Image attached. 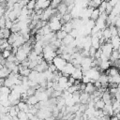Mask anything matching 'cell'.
Returning <instances> with one entry per match:
<instances>
[{
	"label": "cell",
	"instance_id": "38",
	"mask_svg": "<svg viewBox=\"0 0 120 120\" xmlns=\"http://www.w3.org/2000/svg\"><path fill=\"white\" fill-rule=\"evenodd\" d=\"M12 25H13V22H11V21H9L8 19L6 21V23H5V28H7V29H11V27H12Z\"/></svg>",
	"mask_w": 120,
	"mask_h": 120
},
{
	"label": "cell",
	"instance_id": "6",
	"mask_svg": "<svg viewBox=\"0 0 120 120\" xmlns=\"http://www.w3.org/2000/svg\"><path fill=\"white\" fill-rule=\"evenodd\" d=\"M51 6V1L50 0H37L36 1V8H35V11L38 10V9H46Z\"/></svg>",
	"mask_w": 120,
	"mask_h": 120
},
{
	"label": "cell",
	"instance_id": "35",
	"mask_svg": "<svg viewBox=\"0 0 120 120\" xmlns=\"http://www.w3.org/2000/svg\"><path fill=\"white\" fill-rule=\"evenodd\" d=\"M72 98H73V100L75 101L76 104L79 103V102H80V92L77 91V92L73 93V94H72Z\"/></svg>",
	"mask_w": 120,
	"mask_h": 120
},
{
	"label": "cell",
	"instance_id": "8",
	"mask_svg": "<svg viewBox=\"0 0 120 120\" xmlns=\"http://www.w3.org/2000/svg\"><path fill=\"white\" fill-rule=\"evenodd\" d=\"M48 69V63L43 59L40 63H38L35 68H34V70H36V71H38V72H44L45 70H47Z\"/></svg>",
	"mask_w": 120,
	"mask_h": 120
},
{
	"label": "cell",
	"instance_id": "26",
	"mask_svg": "<svg viewBox=\"0 0 120 120\" xmlns=\"http://www.w3.org/2000/svg\"><path fill=\"white\" fill-rule=\"evenodd\" d=\"M72 29H73V26H72V23H71L70 22L63 23V24H62V27H61V30L65 31V32L68 33V34H69V32H70Z\"/></svg>",
	"mask_w": 120,
	"mask_h": 120
},
{
	"label": "cell",
	"instance_id": "2",
	"mask_svg": "<svg viewBox=\"0 0 120 120\" xmlns=\"http://www.w3.org/2000/svg\"><path fill=\"white\" fill-rule=\"evenodd\" d=\"M52 64L54 65V67L56 68V69L61 72V71L63 70L64 67L66 66L67 61L64 60L60 55H56V56L53 58V60H52Z\"/></svg>",
	"mask_w": 120,
	"mask_h": 120
},
{
	"label": "cell",
	"instance_id": "14",
	"mask_svg": "<svg viewBox=\"0 0 120 120\" xmlns=\"http://www.w3.org/2000/svg\"><path fill=\"white\" fill-rule=\"evenodd\" d=\"M17 107L19 108V110L21 111V112H28V110H29V105L25 102V101H23V100H20V102L17 104Z\"/></svg>",
	"mask_w": 120,
	"mask_h": 120
},
{
	"label": "cell",
	"instance_id": "22",
	"mask_svg": "<svg viewBox=\"0 0 120 120\" xmlns=\"http://www.w3.org/2000/svg\"><path fill=\"white\" fill-rule=\"evenodd\" d=\"M96 90H97V89H96L95 85H94L92 82H89V83H86V84H85V88H84V91H83V92H85V93L91 95V94H93Z\"/></svg>",
	"mask_w": 120,
	"mask_h": 120
},
{
	"label": "cell",
	"instance_id": "45",
	"mask_svg": "<svg viewBox=\"0 0 120 120\" xmlns=\"http://www.w3.org/2000/svg\"><path fill=\"white\" fill-rule=\"evenodd\" d=\"M50 1H52V0H50Z\"/></svg>",
	"mask_w": 120,
	"mask_h": 120
},
{
	"label": "cell",
	"instance_id": "30",
	"mask_svg": "<svg viewBox=\"0 0 120 120\" xmlns=\"http://www.w3.org/2000/svg\"><path fill=\"white\" fill-rule=\"evenodd\" d=\"M67 35H68V33H66V32L63 31V30H59V31L55 32V38H56L57 39H59V40H62Z\"/></svg>",
	"mask_w": 120,
	"mask_h": 120
},
{
	"label": "cell",
	"instance_id": "33",
	"mask_svg": "<svg viewBox=\"0 0 120 120\" xmlns=\"http://www.w3.org/2000/svg\"><path fill=\"white\" fill-rule=\"evenodd\" d=\"M11 53H12L11 51H8V50H2V52H1V57L6 60Z\"/></svg>",
	"mask_w": 120,
	"mask_h": 120
},
{
	"label": "cell",
	"instance_id": "34",
	"mask_svg": "<svg viewBox=\"0 0 120 120\" xmlns=\"http://www.w3.org/2000/svg\"><path fill=\"white\" fill-rule=\"evenodd\" d=\"M62 1H63V0H52L50 7H51L52 8H54V9H55V8L62 3Z\"/></svg>",
	"mask_w": 120,
	"mask_h": 120
},
{
	"label": "cell",
	"instance_id": "21",
	"mask_svg": "<svg viewBox=\"0 0 120 120\" xmlns=\"http://www.w3.org/2000/svg\"><path fill=\"white\" fill-rule=\"evenodd\" d=\"M74 39L75 38H73L69 34H68L61 41H62V45H65V46H68V45H70L73 41H74Z\"/></svg>",
	"mask_w": 120,
	"mask_h": 120
},
{
	"label": "cell",
	"instance_id": "31",
	"mask_svg": "<svg viewBox=\"0 0 120 120\" xmlns=\"http://www.w3.org/2000/svg\"><path fill=\"white\" fill-rule=\"evenodd\" d=\"M25 7L29 10H34L36 8V0H28Z\"/></svg>",
	"mask_w": 120,
	"mask_h": 120
},
{
	"label": "cell",
	"instance_id": "13",
	"mask_svg": "<svg viewBox=\"0 0 120 120\" xmlns=\"http://www.w3.org/2000/svg\"><path fill=\"white\" fill-rule=\"evenodd\" d=\"M95 25L99 29V30H103L104 28H106V20L98 17V19L95 22Z\"/></svg>",
	"mask_w": 120,
	"mask_h": 120
},
{
	"label": "cell",
	"instance_id": "18",
	"mask_svg": "<svg viewBox=\"0 0 120 120\" xmlns=\"http://www.w3.org/2000/svg\"><path fill=\"white\" fill-rule=\"evenodd\" d=\"M72 78H74L75 80H81L82 77V68H76L74 69V71L72 72V74L70 75Z\"/></svg>",
	"mask_w": 120,
	"mask_h": 120
},
{
	"label": "cell",
	"instance_id": "24",
	"mask_svg": "<svg viewBox=\"0 0 120 120\" xmlns=\"http://www.w3.org/2000/svg\"><path fill=\"white\" fill-rule=\"evenodd\" d=\"M105 74L107 76H115V75H118L119 74V70L115 67L109 68L107 70H105Z\"/></svg>",
	"mask_w": 120,
	"mask_h": 120
},
{
	"label": "cell",
	"instance_id": "36",
	"mask_svg": "<svg viewBox=\"0 0 120 120\" xmlns=\"http://www.w3.org/2000/svg\"><path fill=\"white\" fill-rule=\"evenodd\" d=\"M69 35L73 38H78L79 37V32H78V29H75V28H73L70 32H69Z\"/></svg>",
	"mask_w": 120,
	"mask_h": 120
},
{
	"label": "cell",
	"instance_id": "46",
	"mask_svg": "<svg viewBox=\"0 0 120 120\" xmlns=\"http://www.w3.org/2000/svg\"><path fill=\"white\" fill-rule=\"evenodd\" d=\"M36 1H37V0H36Z\"/></svg>",
	"mask_w": 120,
	"mask_h": 120
},
{
	"label": "cell",
	"instance_id": "39",
	"mask_svg": "<svg viewBox=\"0 0 120 120\" xmlns=\"http://www.w3.org/2000/svg\"><path fill=\"white\" fill-rule=\"evenodd\" d=\"M48 70L53 73V72H54V71H56L57 69H56V68L54 67V65H53L52 63H50V64H48Z\"/></svg>",
	"mask_w": 120,
	"mask_h": 120
},
{
	"label": "cell",
	"instance_id": "28",
	"mask_svg": "<svg viewBox=\"0 0 120 120\" xmlns=\"http://www.w3.org/2000/svg\"><path fill=\"white\" fill-rule=\"evenodd\" d=\"M99 14H100V12H99L98 8H94L93 11H92V14H91V16H90V19L96 22V21L98 19Z\"/></svg>",
	"mask_w": 120,
	"mask_h": 120
},
{
	"label": "cell",
	"instance_id": "23",
	"mask_svg": "<svg viewBox=\"0 0 120 120\" xmlns=\"http://www.w3.org/2000/svg\"><path fill=\"white\" fill-rule=\"evenodd\" d=\"M119 57H120V52H119L118 50H112V53H111V56H110V59H109V60H111V61L113 63V62L119 60Z\"/></svg>",
	"mask_w": 120,
	"mask_h": 120
},
{
	"label": "cell",
	"instance_id": "1",
	"mask_svg": "<svg viewBox=\"0 0 120 120\" xmlns=\"http://www.w3.org/2000/svg\"><path fill=\"white\" fill-rule=\"evenodd\" d=\"M82 75H86L87 77H89L91 79V82L94 83L95 81H98V78H99V75H100V72L98 69H97L96 68H91L90 69H88L87 71L83 72Z\"/></svg>",
	"mask_w": 120,
	"mask_h": 120
},
{
	"label": "cell",
	"instance_id": "15",
	"mask_svg": "<svg viewBox=\"0 0 120 120\" xmlns=\"http://www.w3.org/2000/svg\"><path fill=\"white\" fill-rule=\"evenodd\" d=\"M20 112V110H19V108L17 107V105H14V106H10L9 107V110H8V115L10 116V117H12V118H14V117H17V114H18V112Z\"/></svg>",
	"mask_w": 120,
	"mask_h": 120
},
{
	"label": "cell",
	"instance_id": "3",
	"mask_svg": "<svg viewBox=\"0 0 120 120\" xmlns=\"http://www.w3.org/2000/svg\"><path fill=\"white\" fill-rule=\"evenodd\" d=\"M15 56H16L17 61H18L19 63H22V62L25 61V60L28 58V53H27V52L22 48V46H21V47L18 48V51L16 52Z\"/></svg>",
	"mask_w": 120,
	"mask_h": 120
},
{
	"label": "cell",
	"instance_id": "16",
	"mask_svg": "<svg viewBox=\"0 0 120 120\" xmlns=\"http://www.w3.org/2000/svg\"><path fill=\"white\" fill-rule=\"evenodd\" d=\"M109 68H111V62L108 60V61H100L99 60V63H98V69H101L103 71L107 70Z\"/></svg>",
	"mask_w": 120,
	"mask_h": 120
},
{
	"label": "cell",
	"instance_id": "5",
	"mask_svg": "<svg viewBox=\"0 0 120 120\" xmlns=\"http://www.w3.org/2000/svg\"><path fill=\"white\" fill-rule=\"evenodd\" d=\"M74 69H75L74 65H73L71 62H67V64H66V66L64 67V68H63V70L61 71V73H62L63 76L69 77V76L72 74V72L74 71Z\"/></svg>",
	"mask_w": 120,
	"mask_h": 120
},
{
	"label": "cell",
	"instance_id": "44",
	"mask_svg": "<svg viewBox=\"0 0 120 120\" xmlns=\"http://www.w3.org/2000/svg\"><path fill=\"white\" fill-rule=\"evenodd\" d=\"M55 120H59V119H55Z\"/></svg>",
	"mask_w": 120,
	"mask_h": 120
},
{
	"label": "cell",
	"instance_id": "19",
	"mask_svg": "<svg viewBox=\"0 0 120 120\" xmlns=\"http://www.w3.org/2000/svg\"><path fill=\"white\" fill-rule=\"evenodd\" d=\"M25 102H26L29 106H34V105H36L37 103H38V98H37L36 95H33V96L28 97L27 99L25 100Z\"/></svg>",
	"mask_w": 120,
	"mask_h": 120
},
{
	"label": "cell",
	"instance_id": "37",
	"mask_svg": "<svg viewBox=\"0 0 120 120\" xmlns=\"http://www.w3.org/2000/svg\"><path fill=\"white\" fill-rule=\"evenodd\" d=\"M81 81H82V83H84V84L91 82V79H90L89 77H87L86 75H82V77Z\"/></svg>",
	"mask_w": 120,
	"mask_h": 120
},
{
	"label": "cell",
	"instance_id": "7",
	"mask_svg": "<svg viewBox=\"0 0 120 120\" xmlns=\"http://www.w3.org/2000/svg\"><path fill=\"white\" fill-rule=\"evenodd\" d=\"M109 41H110V43H111V45H112L113 50H118L120 52V38L118 36L112 37Z\"/></svg>",
	"mask_w": 120,
	"mask_h": 120
},
{
	"label": "cell",
	"instance_id": "32",
	"mask_svg": "<svg viewBox=\"0 0 120 120\" xmlns=\"http://www.w3.org/2000/svg\"><path fill=\"white\" fill-rule=\"evenodd\" d=\"M109 28H110V31H111V35H112V37H115V36H117V34H118V28H117L115 25L111 24V25L109 26Z\"/></svg>",
	"mask_w": 120,
	"mask_h": 120
},
{
	"label": "cell",
	"instance_id": "29",
	"mask_svg": "<svg viewBox=\"0 0 120 120\" xmlns=\"http://www.w3.org/2000/svg\"><path fill=\"white\" fill-rule=\"evenodd\" d=\"M104 105H105V102H104L101 98H99V99H98V100L95 102V109L102 110V109L104 108Z\"/></svg>",
	"mask_w": 120,
	"mask_h": 120
},
{
	"label": "cell",
	"instance_id": "10",
	"mask_svg": "<svg viewBox=\"0 0 120 120\" xmlns=\"http://www.w3.org/2000/svg\"><path fill=\"white\" fill-rule=\"evenodd\" d=\"M91 47L96 50H98L100 48V38H98L96 35L91 36Z\"/></svg>",
	"mask_w": 120,
	"mask_h": 120
},
{
	"label": "cell",
	"instance_id": "4",
	"mask_svg": "<svg viewBox=\"0 0 120 120\" xmlns=\"http://www.w3.org/2000/svg\"><path fill=\"white\" fill-rule=\"evenodd\" d=\"M99 49L101 50V52H102L104 55H106V56L110 59L111 53H112V50H113L112 47V45H111V43H110V41L108 40L107 42H105L104 44H102Z\"/></svg>",
	"mask_w": 120,
	"mask_h": 120
},
{
	"label": "cell",
	"instance_id": "11",
	"mask_svg": "<svg viewBox=\"0 0 120 120\" xmlns=\"http://www.w3.org/2000/svg\"><path fill=\"white\" fill-rule=\"evenodd\" d=\"M98 81L100 82V84H101V87H103V88H106V87L109 85L108 76H107L105 73H102V74H100V75H99V78H98Z\"/></svg>",
	"mask_w": 120,
	"mask_h": 120
},
{
	"label": "cell",
	"instance_id": "25",
	"mask_svg": "<svg viewBox=\"0 0 120 120\" xmlns=\"http://www.w3.org/2000/svg\"><path fill=\"white\" fill-rule=\"evenodd\" d=\"M102 38L105 39V41H108V40L111 39L112 35H111V31H110L109 27H106L102 30Z\"/></svg>",
	"mask_w": 120,
	"mask_h": 120
},
{
	"label": "cell",
	"instance_id": "27",
	"mask_svg": "<svg viewBox=\"0 0 120 120\" xmlns=\"http://www.w3.org/2000/svg\"><path fill=\"white\" fill-rule=\"evenodd\" d=\"M9 73H10V71L6 67H3L0 69V79H6L7 77H8Z\"/></svg>",
	"mask_w": 120,
	"mask_h": 120
},
{
	"label": "cell",
	"instance_id": "20",
	"mask_svg": "<svg viewBox=\"0 0 120 120\" xmlns=\"http://www.w3.org/2000/svg\"><path fill=\"white\" fill-rule=\"evenodd\" d=\"M57 11H58V13L59 14H61L62 16L64 15V14H66V13H68V6L65 4V3H61L57 8Z\"/></svg>",
	"mask_w": 120,
	"mask_h": 120
},
{
	"label": "cell",
	"instance_id": "42",
	"mask_svg": "<svg viewBox=\"0 0 120 120\" xmlns=\"http://www.w3.org/2000/svg\"><path fill=\"white\" fill-rule=\"evenodd\" d=\"M44 120H55V117H53V116L52 115V116H49V117H47V118H45Z\"/></svg>",
	"mask_w": 120,
	"mask_h": 120
},
{
	"label": "cell",
	"instance_id": "47",
	"mask_svg": "<svg viewBox=\"0 0 120 120\" xmlns=\"http://www.w3.org/2000/svg\"><path fill=\"white\" fill-rule=\"evenodd\" d=\"M118 120H119V119H118Z\"/></svg>",
	"mask_w": 120,
	"mask_h": 120
},
{
	"label": "cell",
	"instance_id": "12",
	"mask_svg": "<svg viewBox=\"0 0 120 120\" xmlns=\"http://www.w3.org/2000/svg\"><path fill=\"white\" fill-rule=\"evenodd\" d=\"M112 96L110 94L109 91H104L102 93V96H101V99L105 102V103H112Z\"/></svg>",
	"mask_w": 120,
	"mask_h": 120
},
{
	"label": "cell",
	"instance_id": "40",
	"mask_svg": "<svg viewBox=\"0 0 120 120\" xmlns=\"http://www.w3.org/2000/svg\"><path fill=\"white\" fill-rule=\"evenodd\" d=\"M108 3H109V4H110V5H111V6L113 8V7H114V6H115V5L118 3V0H110Z\"/></svg>",
	"mask_w": 120,
	"mask_h": 120
},
{
	"label": "cell",
	"instance_id": "17",
	"mask_svg": "<svg viewBox=\"0 0 120 120\" xmlns=\"http://www.w3.org/2000/svg\"><path fill=\"white\" fill-rule=\"evenodd\" d=\"M90 99V95L85 93V92H82L80 93V102L82 104H87V102Z\"/></svg>",
	"mask_w": 120,
	"mask_h": 120
},
{
	"label": "cell",
	"instance_id": "9",
	"mask_svg": "<svg viewBox=\"0 0 120 120\" xmlns=\"http://www.w3.org/2000/svg\"><path fill=\"white\" fill-rule=\"evenodd\" d=\"M35 95L37 96V98H38V102H39V101H46V100H48L49 98H50L49 95L47 94L46 90H45V91H36Z\"/></svg>",
	"mask_w": 120,
	"mask_h": 120
},
{
	"label": "cell",
	"instance_id": "41",
	"mask_svg": "<svg viewBox=\"0 0 120 120\" xmlns=\"http://www.w3.org/2000/svg\"><path fill=\"white\" fill-rule=\"evenodd\" d=\"M114 25H115L118 29H120V15L118 16V18H117V20H116V22H115Z\"/></svg>",
	"mask_w": 120,
	"mask_h": 120
},
{
	"label": "cell",
	"instance_id": "43",
	"mask_svg": "<svg viewBox=\"0 0 120 120\" xmlns=\"http://www.w3.org/2000/svg\"><path fill=\"white\" fill-rule=\"evenodd\" d=\"M11 1H12V2H13V3H14V4H15V3H17V2H18V1H19V0H11Z\"/></svg>",
	"mask_w": 120,
	"mask_h": 120
}]
</instances>
